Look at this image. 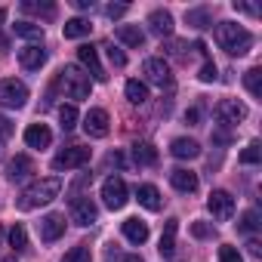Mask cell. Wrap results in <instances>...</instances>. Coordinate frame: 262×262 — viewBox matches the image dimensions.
Masks as SVG:
<instances>
[{
    "instance_id": "1",
    "label": "cell",
    "mask_w": 262,
    "mask_h": 262,
    "mask_svg": "<svg viewBox=\"0 0 262 262\" xmlns=\"http://www.w3.org/2000/svg\"><path fill=\"white\" fill-rule=\"evenodd\" d=\"M59 191H62V179H59V176L37 179V182H31V185L22 191V198H19V210H22V213L37 210V207H43V204L56 201V198H59Z\"/></svg>"
},
{
    "instance_id": "2",
    "label": "cell",
    "mask_w": 262,
    "mask_h": 262,
    "mask_svg": "<svg viewBox=\"0 0 262 262\" xmlns=\"http://www.w3.org/2000/svg\"><path fill=\"white\" fill-rule=\"evenodd\" d=\"M216 43L228 53V56H247L253 47V34L234 22H219L216 25Z\"/></svg>"
},
{
    "instance_id": "3",
    "label": "cell",
    "mask_w": 262,
    "mask_h": 262,
    "mask_svg": "<svg viewBox=\"0 0 262 262\" xmlns=\"http://www.w3.org/2000/svg\"><path fill=\"white\" fill-rule=\"evenodd\" d=\"M59 86L65 90L68 99H90L93 80H90V74H86L80 65H65V68L59 71Z\"/></svg>"
},
{
    "instance_id": "4",
    "label": "cell",
    "mask_w": 262,
    "mask_h": 262,
    "mask_svg": "<svg viewBox=\"0 0 262 262\" xmlns=\"http://www.w3.org/2000/svg\"><path fill=\"white\" fill-rule=\"evenodd\" d=\"M28 102V86L16 77H4L0 80V105L4 108H25Z\"/></svg>"
},
{
    "instance_id": "5",
    "label": "cell",
    "mask_w": 262,
    "mask_h": 262,
    "mask_svg": "<svg viewBox=\"0 0 262 262\" xmlns=\"http://www.w3.org/2000/svg\"><path fill=\"white\" fill-rule=\"evenodd\" d=\"M102 201H105L108 210H123V204L129 201L126 182H123L120 176H108V179L102 182Z\"/></svg>"
},
{
    "instance_id": "6",
    "label": "cell",
    "mask_w": 262,
    "mask_h": 262,
    "mask_svg": "<svg viewBox=\"0 0 262 262\" xmlns=\"http://www.w3.org/2000/svg\"><path fill=\"white\" fill-rule=\"evenodd\" d=\"M90 161V148H83V145H68V148H62L56 158H53V170H77V167H83Z\"/></svg>"
},
{
    "instance_id": "7",
    "label": "cell",
    "mask_w": 262,
    "mask_h": 262,
    "mask_svg": "<svg viewBox=\"0 0 262 262\" xmlns=\"http://www.w3.org/2000/svg\"><path fill=\"white\" fill-rule=\"evenodd\" d=\"M216 120L225 123V126H234V123L247 120V105L237 102V99H222V102L216 105Z\"/></svg>"
},
{
    "instance_id": "8",
    "label": "cell",
    "mask_w": 262,
    "mask_h": 262,
    "mask_svg": "<svg viewBox=\"0 0 262 262\" xmlns=\"http://www.w3.org/2000/svg\"><path fill=\"white\" fill-rule=\"evenodd\" d=\"M142 74H145V77H148V83H155V86H170V83H173L170 65H167L164 59H158V56L145 59V65H142Z\"/></svg>"
},
{
    "instance_id": "9",
    "label": "cell",
    "mask_w": 262,
    "mask_h": 262,
    "mask_svg": "<svg viewBox=\"0 0 262 262\" xmlns=\"http://www.w3.org/2000/svg\"><path fill=\"white\" fill-rule=\"evenodd\" d=\"M207 207H210V213H213V219H219V222H225V219H231V213H234V198L225 191V188H216L213 194H210V201H207Z\"/></svg>"
},
{
    "instance_id": "10",
    "label": "cell",
    "mask_w": 262,
    "mask_h": 262,
    "mask_svg": "<svg viewBox=\"0 0 262 262\" xmlns=\"http://www.w3.org/2000/svg\"><path fill=\"white\" fill-rule=\"evenodd\" d=\"M83 129H86V136H93V139H105L108 136V111L90 108L86 117H83Z\"/></svg>"
},
{
    "instance_id": "11",
    "label": "cell",
    "mask_w": 262,
    "mask_h": 262,
    "mask_svg": "<svg viewBox=\"0 0 262 262\" xmlns=\"http://www.w3.org/2000/svg\"><path fill=\"white\" fill-rule=\"evenodd\" d=\"M71 219L77 225H93L99 219V207L90 198H71Z\"/></svg>"
},
{
    "instance_id": "12",
    "label": "cell",
    "mask_w": 262,
    "mask_h": 262,
    "mask_svg": "<svg viewBox=\"0 0 262 262\" xmlns=\"http://www.w3.org/2000/svg\"><path fill=\"white\" fill-rule=\"evenodd\" d=\"M77 59H80V65L90 71V80H105L108 74L102 71V65H99V50L93 47V43H83L80 50H77Z\"/></svg>"
},
{
    "instance_id": "13",
    "label": "cell",
    "mask_w": 262,
    "mask_h": 262,
    "mask_svg": "<svg viewBox=\"0 0 262 262\" xmlns=\"http://www.w3.org/2000/svg\"><path fill=\"white\" fill-rule=\"evenodd\" d=\"M50 142H53V133H50L47 123H31V126L25 129V145H28V148L43 151V148H50Z\"/></svg>"
},
{
    "instance_id": "14",
    "label": "cell",
    "mask_w": 262,
    "mask_h": 262,
    "mask_svg": "<svg viewBox=\"0 0 262 262\" xmlns=\"http://www.w3.org/2000/svg\"><path fill=\"white\" fill-rule=\"evenodd\" d=\"M62 234H65V219H62L59 213H50V216L40 219V241H43V244H53V241H59Z\"/></svg>"
},
{
    "instance_id": "15",
    "label": "cell",
    "mask_w": 262,
    "mask_h": 262,
    "mask_svg": "<svg viewBox=\"0 0 262 262\" xmlns=\"http://www.w3.org/2000/svg\"><path fill=\"white\" fill-rule=\"evenodd\" d=\"M43 62H47V50H43L40 43H28V47H22V50H19V65H22V68L37 71Z\"/></svg>"
},
{
    "instance_id": "16",
    "label": "cell",
    "mask_w": 262,
    "mask_h": 262,
    "mask_svg": "<svg viewBox=\"0 0 262 262\" xmlns=\"http://www.w3.org/2000/svg\"><path fill=\"white\" fill-rule=\"evenodd\" d=\"M170 185H173L176 191H182V194H194V191H198V173H191V170H185V167H176V170L170 173Z\"/></svg>"
},
{
    "instance_id": "17",
    "label": "cell",
    "mask_w": 262,
    "mask_h": 262,
    "mask_svg": "<svg viewBox=\"0 0 262 262\" xmlns=\"http://www.w3.org/2000/svg\"><path fill=\"white\" fill-rule=\"evenodd\" d=\"M148 28H151V34H158V37H170V34H173V16H170L167 10H151Z\"/></svg>"
},
{
    "instance_id": "18",
    "label": "cell",
    "mask_w": 262,
    "mask_h": 262,
    "mask_svg": "<svg viewBox=\"0 0 262 262\" xmlns=\"http://www.w3.org/2000/svg\"><path fill=\"white\" fill-rule=\"evenodd\" d=\"M123 237H126L129 244H145V241H148V222H142L139 216L126 219V222H123Z\"/></svg>"
},
{
    "instance_id": "19",
    "label": "cell",
    "mask_w": 262,
    "mask_h": 262,
    "mask_svg": "<svg viewBox=\"0 0 262 262\" xmlns=\"http://www.w3.org/2000/svg\"><path fill=\"white\" fill-rule=\"evenodd\" d=\"M31 173H34V164H31L28 155H16V158L10 161V170H7L10 182H22V179H28Z\"/></svg>"
},
{
    "instance_id": "20",
    "label": "cell",
    "mask_w": 262,
    "mask_h": 262,
    "mask_svg": "<svg viewBox=\"0 0 262 262\" xmlns=\"http://www.w3.org/2000/svg\"><path fill=\"white\" fill-rule=\"evenodd\" d=\"M136 201H139L145 210H151V213H158V210L164 207V198H161V191H158L155 185H139V188H136Z\"/></svg>"
},
{
    "instance_id": "21",
    "label": "cell",
    "mask_w": 262,
    "mask_h": 262,
    "mask_svg": "<svg viewBox=\"0 0 262 262\" xmlns=\"http://www.w3.org/2000/svg\"><path fill=\"white\" fill-rule=\"evenodd\" d=\"M114 37H117L120 43H126V47H133V50H139V47L145 43V31L136 28V25H120V28L114 31Z\"/></svg>"
},
{
    "instance_id": "22",
    "label": "cell",
    "mask_w": 262,
    "mask_h": 262,
    "mask_svg": "<svg viewBox=\"0 0 262 262\" xmlns=\"http://www.w3.org/2000/svg\"><path fill=\"white\" fill-rule=\"evenodd\" d=\"M176 231H179V219H167L164 234H161V256H173L176 253Z\"/></svg>"
},
{
    "instance_id": "23",
    "label": "cell",
    "mask_w": 262,
    "mask_h": 262,
    "mask_svg": "<svg viewBox=\"0 0 262 262\" xmlns=\"http://www.w3.org/2000/svg\"><path fill=\"white\" fill-rule=\"evenodd\" d=\"M170 151H173V158H179V161H191V158L201 155V145H198L194 139H173Z\"/></svg>"
},
{
    "instance_id": "24",
    "label": "cell",
    "mask_w": 262,
    "mask_h": 262,
    "mask_svg": "<svg viewBox=\"0 0 262 262\" xmlns=\"http://www.w3.org/2000/svg\"><path fill=\"white\" fill-rule=\"evenodd\" d=\"M133 161L139 167H151V164H158V148L151 142H133Z\"/></svg>"
},
{
    "instance_id": "25",
    "label": "cell",
    "mask_w": 262,
    "mask_h": 262,
    "mask_svg": "<svg viewBox=\"0 0 262 262\" xmlns=\"http://www.w3.org/2000/svg\"><path fill=\"white\" fill-rule=\"evenodd\" d=\"M13 31H16L19 37H25V40L43 43V25H37V22H16V25H13Z\"/></svg>"
},
{
    "instance_id": "26",
    "label": "cell",
    "mask_w": 262,
    "mask_h": 262,
    "mask_svg": "<svg viewBox=\"0 0 262 262\" xmlns=\"http://www.w3.org/2000/svg\"><path fill=\"white\" fill-rule=\"evenodd\" d=\"M62 31H65L68 40H77V37H86V34L93 31V25H90L86 19H68V22L62 25Z\"/></svg>"
},
{
    "instance_id": "27",
    "label": "cell",
    "mask_w": 262,
    "mask_h": 262,
    "mask_svg": "<svg viewBox=\"0 0 262 262\" xmlns=\"http://www.w3.org/2000/svg\"><path fill=\"white\" fill-rule=\"evenodd\" d=\"M123 93H126V99L133 102V105H142V102L148 99V86H145V83H139V80H126Z\"/></svg>"
},
{
    "instance_id": "28",
    "label": "cell",
    "mask_w": 262,
    "mask_h": 262,
    "mask_svg": "<svg viewBox=\"0 0 262 262\" xmlns=\"http://www.w3.org/2000/svg\"><path fill=\"white\" fill-rule=\"evenodd\" d=\"M244 86L250 90V96L259 99V96H262V71H259V68H250V71L244 74Z\"/></svg>"
},
{
    "instance_id": "29",
    "label": "cell",
    "mask_w": 262,
    "mask_h": 262,
    "mask_svg": "<svg viewBox=\"0 0 262 262\" xmlns=\"http://www.w3.org/2000/svg\"><path fill=\"white\" fill-rule=\"evenodd\" d=\"M22 13H37L43 19H53L56 16V7L53 4H34V0H22Z\"/></svg>"
},
{
    "instance_id": "30",
    "label": "cell",
    "mask_w": 262,
    "mask_h": 262,
    "mask_svg": "<svg viewBox=\"0 0 262 262\" xmlns=\"http://www.w3.org/2000/svg\"><path fill=\"white\" fill-rule=\"evenodd\" d=\"M185 22H188L191 28H207V25H210V10H204V7L188 10V13H185Z\"/></svg>"
},
{
    "instance_id": "31",
    "label": "cell",
    "mask_w": 262,
    "mask_h": 262,
    "mask_svg": "<svg viewBox=\"0 0 262 262\" xmlns=\"http://www.w3.org/2000/svg\"><path fill=\"white\" fill-rule=\"evenodd\" d=\"M59 123H62V129H74L77 126V108L74 105H62L59 108Z\"/></svg>"
},
{
    "instance_id": "32",
    "label": "cell",
    "mask_w": 262,
    "mask_h": 262,
    "mask_svg": "<svg viewBox=\"0 0 262 262\" xmlns=\"http://www.w3.org/2000/svg\"><path fill=\"white\" fill-rule=\"evenodd\" d=\"M10 247H13L16 253H22V250L28 247V234H25L22 225H13V228H10Z\"/></svg>"
},
{
    "instance_id": "33",
    "label": "cell",
    "mask_w": 262,
    "mask_h": 262,
    "mask_svg": "<svg viewBox=\"0 0 262 262\" xmlns=\"http://www.w3.org/2000/svg\"><path fill=\"white\" fill-rule=\"evenodd\" d=\"M262 225V219H259V210H247L244 216H241V222H237V228L241 231H256Z\"/></svg>"
},
{
    "instance_id": "34",
    "label": "cell",
    "mask_w": 262,
    "mask_h": 262,
    "mask_svg": "<svg viewBox=\"0 0 262 262\" xmlns=\"http://www.w3.org/2000/svg\"><path fill=\"white\" fill-rule=\"evenodd\" d=\"M62 262H93V256H90V250L80 244V247H71V250L62 256Z\"/></svg>"
},
{
    "instance_id": "35",
    "label": "cell",
    "mask_w": 262,
    "mask_h": 262,
    "mask_svg": "<svg viewBox=\"0 0 262 262\" xmlns=\"http://www.w3.org/2000/svg\"><path fill=\"white\" fill-rule=\"evenodd\" d=\"M259 161H262V148H259V142H250L241 151V164H259Z\"/></svg>"
},
{
    "instance_id": "36",
    "label": "cell",
    "mask_w": 262,
    "mask_h": 262,
    "mask_svg": "<svg viewBox=\"0 0 262 262\" xmlns=\"http://www.w3.org/2000/svg\"><path fill=\"white\" fill-rule=\"evenodd\" d=\"M219 262H244V256H241V250H237V247L222 244V247H219Z\"/></svg>"
},
{
    "instance_id": "37",
    "label": "cell",
    "mask_w": 262,
    "mask_h": 262,
    "mask_svg": "<svg viewBox=\"0 0 262 262\" xmlns=\"http://www.w3.org/2000/svg\"><path fill=\"white\" fill-rule=\"evenodd\" d=\"M198 77H201V83H213V80H216V77H219V71H216V65H213V62H210V59H207V62H204V68H201V74H198Z\"/></svg>"
},
{
    "instance_id": "38",
    "label": "cell",
    "mask_w": 262,
    "mask_h": 262,
    "mask_svg": "<svg viewBox=\"0 0 262 262\" xmlns=\"http://www.w3.org/2000/svg\"><path fill=\"white\" fill-rule=\"evenodd\" d=\"M105 50H108V59H111V65H114V68H123V65H126V56H123V50H117L114 43H111V47H105Z\"/></svg>"
},
{
    "instance_id": "39",
    "label": "cell",
    "mask_w": 262,
    "mask_h": 262,
    "mask_svg": "<svg viewBox=\"0 0 262 262\" xmlns=\"http://www.w3.org/2000/svg\"><path fill=\"white\" fill-rule=\"evenodd\" d=\"M10 136H13V120L0 114V148H4V142H7Z\"/></svg>"
},
{
    "instance_id": "40",
    "label": "cell",
    "mask_w": 262,
    "mask_h": 262,
    "mask_svg": "<svg viewBox=\"0 0 262 262\" xmlns=\"http://www.w3.org/2000/svg\"><path fill=\"white\" fill-rule=\"evenodd\" d=\"M123 13H126V4H108V7H105V16H108V19H120Z\"/></svg>"
},
{
    "instance_id": "41",
    "label": "cell",
    "mask_w": 262,
    "mask_h": 262,
    "mask_svg": "<svg viewBox=\"0 0 262 262\" xmlns=\"http://www.w3.org/2000/svg\"><path fill=\"white\" fill-rule=\"evenodd\" d=\"M191 234H194V237H210L213 228H210L207 222H191Z\"/></svg>"
},
{
    "instance_id": "42",
    "label": "cell",
    "mask_w": 262,
    "mask_h": 262,
    "mask_svg": "<svg viewBox=\"0 0 262 262\" xmlns=\"http://www.w3.org/2000/svg\"><path fill=\"white\" fill-rule=\"evenodd\" d=\"M234 10H237V13H247V16H259V10H256L253 4H234Z\"/></svg>"
},
{
    "instance_id": "43",
    "label": "cell",
    "mask_w": 262,
    "mask_h": 262,
    "mask_svg": "<svg viewBox=\"0 0 262 262\" xmlns=\"http://www.w3.org/2000/svg\"><path fill=\"white\" fill-rule=\"evenodd\" d=\"M185 120H188V123H198V120H201V108H188V111H185Z\"/></svg>"
},
{
    "instance_id": "44",
    "label": "cell",
    "mask_w": 262,
    "mask_h": 262,
    "mask_svg": "<svg viewBox=\"0 0 262 262\" xmlns=\"http://www.w3.org/2000/svg\"><path fill=\"white\" fill-rule=\"evenodd\" d=\"M247 247H250V256H262V247H259V241H250Z\"/></svg>"
},
{
    "instance_id": "45",
    "label": "cell",
    "mask_w": 262,
    "mask_h": 262,
    "mask_svg": "<svg viewBox=\"0 0 262 262\" xmlns=\"http://www.w3.org/2000/svg\"><path fill=\"white\" fill-rule=\"evenodd\" d=\"M77 10H93V0H74Z\"/></svg>"
},
{
    "instance_id": "46",
    "label": "cell",
    "mask_w": 262,
    "mask_h": 262,
    "mask_svg": "<svg viewBox=\"0 0 262 262\" xmlns=\"http://www.w3.org/2000/svg\"><path fill=\"white\" fill-rule=\"evenodd\" d=\"M123 262H142V256H126Z\"/></svg>"
},
{
    "instance_id": "47",
    "label": "cell",
    "mask_w": 262,
    "mask_h": 262,
    "mask_svg": "<svg viewBox=\"0 0 262 262\" xmlns=\"http://www.w3.org/2000/svg\"><path fill=\"white\" fill-rule=\"evenodd\" d=\"M4 16H7V13H4V10H0V22H4Z\"/></svg>"
},
{
    "instance_id": "48",
    "label": "cell",
    "mask_w": 262,
    "mask_h": 262,
    "mask_svg": "<svg viewBox=\"0 0 262 262\" xmlns=\"http://www.w3.org/2000/svg\"><path fill=\"white\" fill-rule=\"evenodd\" d=\"M0 234H4V228H0Z\"/></svg>"
}]
</instances>
